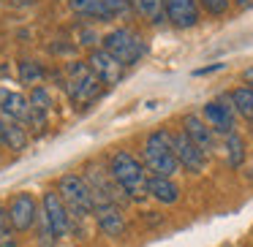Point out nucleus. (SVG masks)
Listing matches in <instances>:
<instances>
[{
	"mask_svg": "<svg viewBox=\"0 0 253 247\" xmlns=\"http://www.w3.org/2000/svg\"><path fill=\"white\" fill-rule=\"evenodd\" d=\"M57 193H60V198H63V204H66V209H68L71 217L82 220V217H87V214L95 212L93 193H90L84 176H79V174L60 176V182H57Z\"/></svg>",
	"mask_w": 253,
	"mask_h": 247,
	"instance_id": "7ed1b4c3",
	"label": "nucleus"
},
{
	"mask_svg": "<svg viewBox=\"0 0 253 247\" xmlns=\"http://www.w3.org/2000/svg\"><path fill=\"white\" fill-rule=\"evenodd\" d=\"M104 49L109 52L117 63L133 66V63H139V57L144 55V41L139 38L133 30L117 28V30H112V33L104 35Z\"/></svg>",
	"mask_w": 253,
	"mask_h": 247,
	"instance_id": "39448f33",
	"label": "nucleus"
},
{
	"mask_svg": "<svg viewBox=\"0 0 253 247\" xmlns=\"http://www.w3.org/2000/svg\"><path fill=\"white\" fill-rule=\"evenodd\" d=\"M0 144H3V122H0Z\"/></svg>",
	"mask_w": 253,
	"mask_h": 247,
	"instance_id": "cd10ccee",
	"label": "nucleus"
},
{
	"mask_svg": "<svg viewBox=\"0 0 253 247\" xmlns=\"http://www.w3.org/2000/svg\"><path fill=\"white\" fill-rule=\"evenodd\" d=\"M95 223L106 236H123L126 234V217H123L117 204H101L95 207Z\"/></svg>",
	"mask_w": 253,
	"mask_h": 247,
	"instance_id": "9b49d317",
	"label": "nucleus"
},
{
	"mask_svg": "<svg viewBox=\"0 0 253 247\" xmlns=\"http://www.w3.org/2000/svg\"><path fill=\"white\" fill-rule=\"evenodd\" d=\"M30 106H33L36 111H41V114H49V111H52L49 93H46L44 87H33V93H30Z\"/></svg>",
	"mask_w": 253,
	"mask_h": 247,
	"instance_id": "4be33fe9",
	"label": "nucleus"
},
{
	"mask_svg": "<svg viewBox=\"0 0 253 247\" xmlns=\"http://www.w3.org/2000/svg\"><path fill=\"white\" fill-rule=\"evenodd\" d=\"M41 76H44V71H41L39 63H30V60L19 63V79H22L25 84H36Z\"/></svg>",
	"mask_w": 253,
	"mask_h": 247,
	"instance_id": "5701e85b",
	"label": "nucleus"
},
{
	"mask_svg": "<svg viewBox=\"0 0 253 247\" xmlns=\"http://www.w3.org/2000/svg\"><path fill=\"white\" fill-rule=\"evenodd\" d=\"M71 8L79 17H90V19L106 22V11H104V3L101 0H71Z\"/></svg>",
	"mask_w": 253,
	"mask_h": 247,
	"instance_id": "f3484780",
	"label": "nucleus"
},
{
	"mask_svg": "<svg viewBox=\"0 0 253 247\" xmlns=\"http://www.w3.org/2000/svg\"><path fill=\"white\" fill-rule=\"evenodd\" d=\"M8 225H11V223H8V209L3 207V204H0V231L8 228Z\"/></svg>",
	"mask_w": 253,
	"mask_h": 247,
	"instance_id": "393cba45",
	"label": "nucleus"
},
{
	"mask_svg": "<svg viewBox=\"0 0 253 247\" xmlns=\"http://www.w3.org/2000/svg\"><path fill=\"white\" fill-rule=\"evenodd\" d=\"M0 122H3V144H8V149H14V152H22L28 147V131L22 128V122L3 114H0Z\"/></svg>",
	"mask_w": 253,
	"mask_h": 247,
	"instance_id": "2eb2a0df",
	"label": "nucleus"
},
{
	"mask_svg": "<svg viewBox=\"0 0 253 247\" xmlns=\"http://www.w3.org/2000/svg\"><path fill=\"white\" fill-rule=\"evenodd\" d=\"M204 120H207V125L210 128H215V131H220V133H234V117H231V111H229V106H223V104H207L204 106Z\"/></svg>",
	"mask_w": 253,
	"mask_h": 247,
	"instance_id": "4468645a",
	"label": "nucleus"
},
{
	"mask_svg": "<svg viewBox=\"0 0 253 247\" xmlns=\"http://www.w3.org/2000/svg\"><path fill=\"white\" fill-rule=\"evenodd\" d=\"M245 79H248V82H253V68H248V71H245Z\"/></svg>",
	"mask_w": 253,
	"mask_h": 247,
	"instance_id": "bb28decb",
	"label": "nucleus"
},
{
	"mask_svg": "<svg viewBox=\"0 0 253 247\" xmlns=\"http://www.w3.org/2000/svg\"><path fill=\"white\" fill-rule=\"evenodd\" d=\"M41 212H44V217L49 220V225L57 234V239L71 231V214H68V209H66V204H63V198H60L57 190L44 193V198H41Z\"/></svg>",
	"mask_w": 253,
	"mask_h": 247,
	"instance_id": "0eeeda50",
	"label": "nucleus"
},
{
	"mask_svg": "<svg viewBox=\"0 0 253 247\" xmlns=\"http://www.w3.org/2000/svg\"><path fill=\"white\" fill-rule=\"evenodd\" d=\"M144 166L153 171V176H171L177 174L180 163L174 158V147H171V136L166 131H155L144 141Z\"/></svg>",
	"mask_w": 253,
	"mask_h": 247,
	"instance_id": "f03ea898",
	"label": "nucleus"
},
{
	"mask_svg": "<svg viewBox=\"0 0 253 247\" xmlns=\"http://www.w3.org/2000/svg\"><path fill=\"white\" fill-rule=\"evenodd\" d=\"M39 204L30 193H17L8 204V223L14 231H30L39 223Z\"/></svg>",
	"mask_w": 253,
	"mask_h": 247,
	"instance_id": "423d86ee",
	"label": "nucleus"
},
{
	"mask_svg": "<svg viewBox=\"0 0 253 247\" xmlns=\"http://www.w3.org/2000/svg\"><path fill=\"white\" fill-rule=\"evenodd\" d=\"M226 158H229V163L234 166H242V160H245V144H242V139L237 136V133H229L226 136Z\"/></svg>",
	"mask_w": 253,
	"mask_h": 247,
	"instance_id": "aec40b11",
	"label": "nucleus"
},
{
	"mask_svg": "<svg viewBox=\"0 0 253 247\" xmlns=\"http://www.w3.org/2000/svg\"><path fill=\"white\" fill-rule=\"evenodd\" d=\"M171 147H174V158H177V163H180L182 169L193 171V174H199V171L204 169V160H207V155H204L202 149H199L196 144L188 139L185 131L171 136Z\"/></svg>",
	"mask_w": 253,
	"mask_h": 247,
	"instance_id": "6e6552de",
	"label": "nucleus"
},
{
	"mask_svg": "<svg viewBox=\"0 0 253 247\" xmlns=\"http://www.w3.org/2000/svg\"><path fill=\"white\" fill-rule=\"evenodd\" d=\"M202 6L207 8L210 14H226V8H229V0H202Z\"/></svg>",
	"mask_w": 253,
	"mask_h": 247,
	"instance_id": "b1692460",
	"label": "nucleus"
},
{
	"mask_svg": "<svg viewBox=\"0 0 253 247\" xmlns=\"http://www.w3.org/2000/svg\"><path fill=\"white\" fill-rule=\"evenodd\" d=\"M136 11L142 14L144 19L150 22H161L164 19V11H166V0H133Z\"/></svg>",
	"mask_w": 253,
	"mask_h": 247,
	"instance_id": "a211bd4d",
	"label": "nucleus"
},
{
	"mask_svg": "<svg viewBox=\"0 0 253 247\" xmlns=\"http://www.w3.org/2000/svg\"><path fill=\"white\" fill-rule=\"evenodd\" d=\"M182 128H185L188 139H191V141L196 144V147L202 149L204 155H210V152H212V147H215L212 128H210L207 122L202 120V117H196V114H188L185 120H182Z\"/></svg>",
	"mask_w": 253,
	"mask_h": 247,
	"instance_id": "f8f14e48",
	"label": "nucleus"
},
{
	"mask_svg": "<svg viewBox=\"0 0 253 247\" xmlns=\"http://www.w3.org/2000/svg\"><path fill=\"white\" fill-rule=\"evenodd\" d=\"M101 3H104V11H106V22L131 17V3L128 0H101Z\"/></svg>",
	"mask_w": 253,
	"mask_h": 247,
	"instance_id": "412c9836",
	"label": "nucleus"
},
{
	"mask_svg": "<svg viewBox=\"0 0 253 247\" xmlns=\"http://www.w3.org/2000/svg\"><path fill=\"white\" fill-rule=\"evenodd\" d=\"M87 66H90V71H93L104 84H117V82L123 79V73H126V66H123V63H117L106 49H95V52H90Z\"/></svg>",
	"mask_w": 253,
	"mask_h": 247,
	"instance_id": "1a4fd4ad",
	"label": "nucleus"
},
{
	"mask_svg": "<svg viewBox=\"0 0 253 247\" xmlns=\"http://www.w3.org/2000/svg\"><path fill=\"white\" fill-rule=\"evenodd\" d=\"M68 73H71V82H68V95H71V101H74V106H77V109H84L87 104H93V101L98 98L101 84H104V82H101L93 71H90L87 63H71Z\"/></svg>",
	"mask_w": 253,
	"mask_h": 247,
	"instance_id": "20e7f679",
	"label": "nucleus"
},
{
	"mask_svg": "<svg viewBox=\"0 0 253 247\" xmlns=\"http://www.w3.org/2000/svg\"><path fill=\"white\" fill-rule=\"evenodd\" d=\"M166 17L174 28H193L199 22V0H166Z\"/></svg>",
	"mask_w": 253,
	"mask_h": 247,
	"instance_id": "9d476101",
	"label": "nucleus"
},
{
	"mask_svg": "<svg viewBox=\"0 0 253 247\" xmlns=\"http://www.w3.org/2000/svg\"><path fill=\"white\" fill-rule=\"evenodd\" d=\"M109 174L115 176V182L120 185V190L126 193L128 201H144L150 196V179L144 166L133 158L131 152H115L109 160Z\"/></svg>",
	"mask_w": 253,
	"mask_h": 247,
	"instance_id": "f257e3e1",
	"label": "nucleus"
},
{
	"mask_svg": "<svg viewBox=\"0 0 253 247\" xmlns=\"http://www.w3.org/2000/svg\"><path fill=\"white\" fill-rule=\"evenodd\" d=\"M234 3H237L240 8H251V6H253V0H234Z\"/></svg>",
	"mask_w": 253,
	"mask_h": 247,
	"instance_id": "a878e982",
	"label": "nucleus"
},
{
	"mask_svg": "<svg viewBox=\"0 0 253 247\" xmlns=\"http://www.w3.org/2000/svg\"><path fill=\"white\" fill-rule=\"evenodd\" d=\"M150 196L161 204H174L180 198V187L171 182V176H150Z\"/></svg>",
	"mask_w": 253,
	"mask_h": 247,
	"instance_id": "dca6fc26",
	"label": "nucleus"
},
{
	"mask_svg": "<svg viewBox=\"0 0 253 247\" xmlns=\"http://www.w3.org/2000/svg\"><path fill=\"white\" fill-rule=\"evenodd\" d=\"M0 114L28 125L30 122V101L19 93H0Z\"/></svg>",
	"mask_w": 253,
	"mask_h": 247,
	"instance_id": "ddd939ff",
	"label": "nucleus"
},
{
	"mask_svg": "<svg viewBox=\"0 0 253 247\" xmlns=\"http://www.w3.org/2000/svg\"><path fill=\"white\" fill-rule=\"evenodd\" d=\"M231 101H234V109L245 120H253V87H237L231 93Z\"/></svg>",
	"mask_w": 253,
	"mask_h": 247,
	"instance_id": "6ab92c4d",
	"label": "nucleus"
}]
</instances>
